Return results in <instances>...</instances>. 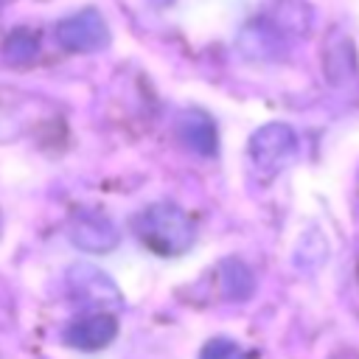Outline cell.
<instances>
[{"instance_id": "obj_1", "label": "cell", "mask_w": 359, "mask_h": 359, "mask_svg": "<svg viewBox=\"0 0 359 359\" xmlns=\"http://www.w3.org/2000/svg\"><path fill=\"white\" fill-rule=\"evenodd\" d=\"M53 36L67 53H95L109 45V25L95 8H81L53 25Z\"/></svg>"}, {"instance_id": "obj_2", "label": "cell", "mask_w": 359, "mask_h": 359, "mask_svg": "<svg viewBox=\"0 0 359 359\" xmlns=\"http://www.w3.org/2000/svg\"><path fill=\"white\" fill-rule=\"evenodd\" d=\"M3 53H6V59L14 62V65H28V62H34L36 53H39V36H36L34 31H22V28H20V31L8 34L6 45H3Z\"/></svg>"}]
</instances>
